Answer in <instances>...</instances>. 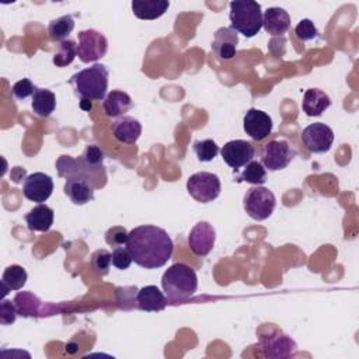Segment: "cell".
Segmentation results:
<instances>
[{
	"label": "cell",
	"instance_id": "6da1fadb",
	"mask_svg": "<svg viewBox=\"0 0 359 359\" xmlns=\"http://www.w3.org/2000/svg\"><path fill=\"white\" fill-rule=\"evenodd\" d=\"M126 248L135 264L146 269H156L171 258L174 243L164 229L143 224L129 231Z\"/></svg>",
	"mask_w": 359,
	"mask_h": 359
},
{
	"label": "cell",
	"instance_id": "7a4b0ae2",
	"mask_svg": "<svg viewBox=\"0 0 359 359\" xmlns=\"http://www.w3.org/2000/svg\"><path fill=\"white\" fill-rule=\"evenodd\" d=\"M108 77V67L102 63H94L74 73L70 79V84L80 101H101L107 95Z\"/></svg>",
	"mask_w": 359,
	"mask_h": 359
},
{
	"label": "cell",
	"instance_id": "3957f363",
	"mask_svg": "<svg viewBox=\"0 0 359 359\" xmlns=\"http://www.w3.org/2000/svg\"><path fill=\"white\" fill-rule=\"evenodd\" d=\"M161 286L170 302H182L195 294L198 276L189 265L177 262L163 273Z\"/></svg>",
	"mask_w": 359,
	"mask_h": 359
},
{
	"label": "cell",
	"instance_id": "277c9868",
	"mask_svg": "<svg viewBox=\"0 0 359 359\" xmlns=\"http://www.w3.org/2000/svg\"><path fill=\"white\" fill-rule=\"evenodd\" d=\"M229 18L236 32L243 34L245 38H252L262 28L261 4L254 0L230 1Z\"/></svg>",
	"mask_w": 359,
	"mask_h": 359
},
{
	"label": "cell",
	"instance_id": "5b68a950",
	"mask_svg": "<svg viewBox=\"0 0 359 359\" xmlns=\"http://www.w3.org/2000/svg\"><path fill=\"white\" fill-rule=\"evenodd\" d=\"M243 203L247 215L251 219L261 222L272 215L276 206V198L268 188L254 185L250 189H247Z\"/></svg>",
	"mask_w": 359,
	"mask_h": 359
},
{
	"label": "cell",
	"instance_id": "8992f818",
	"mask_svg": "<svg viewBox=\"0 0 359 359\" xmlns=\"http://www.w3.org/2000/svg\"><path fill=\"white\" fill-rule=\"evenodd\" d=\"M220 180L216 174L201 171L192 174L187 181L188 194L201 203H208L215 201L220 195Z\"/></svg>",
	"mask_w": 359,
	"mask_h": 359
},
{
	"label": "cell",
	"instance_id": "52a82bcc",
	"mask_svg": "<svg viewBox=\"0 0 359 359\" xmlns=\"http://www.w3.org/2000/svg\"><path fill=\"white\" fill-rule=\"evenodd\" d=\"M296 156V151L290 147L285 139H273L268 142L261 151V164L265 170L279 171L289 165Z\"/></svg>",
	"mask_w": 359,
	"mask_h": 359
},
{
	"label": "cell",
	"instance_id": "ba28073f",
	"mask_svg": "<svg viewBox=\"0 0 359 359\" xmlns=\"http://www.w3.org/2000/svg\"><path fill=\"white\" fill-rule=\"evenodd\" d=\"M77 56L83 63L97 62L105 56L108 49L107 38L95 29H83L77 34Z\"/></svg>",
	"mask_w": 359,
	"mask_h": 359
},
{
	"label": "cell",
	"instance_id": "9c48e42d",
	"mask_svg": "<svg viewBox=\"0 0 359 359\" xmlns=\"http://www.w3.org/2000/svg\"><path fill=\"white\" fill-rule=\"evenodd\" d=\"M300 137H302L303 146L309 151L325 153L332 146L334 132L328 125H325L323 122H314L302 130Z\"/></svg>",
	"mask_w": 359,
	"mask_h": 359
},
{
	"label": "cell",
	"instance_id": "30bf717a",
	"mask_svg": "<svg viewBox=\"0 0 359 359\" xmlns=\"http://www.w3.org/2000/svg\"><path fill=\"white\" fill-rule=\"evenodd\" d=\"M220 154L223 161L234 168V171L245 164H248L250 161H252L254 156H255V149L254 146L247 142V140H241V139H236V140H230L227 142L222 149H220Z\"/></svg>",
	"mask_w": 359,
	"mask_h": 359
},
{
	"label": "cell",
	"instance_id": "8fae6325",
	"mask_svg": "<svg viewBox=\"0 0 359 359\" xmlns=\"http://www.w3.org/2000/svg\"><path fill=\"white\" fill-rule=\"evenodd\" d=\"M216 231L209 222H198L188 234V245L198 257H206L215 247Z\"/></svg>",
	"mask_w": 359,
	"mask_h": 359
},
{
	"label": "cell",
	"instance_id": "7c38bea8",
	"mask_svg": "<svg viewBox=\"0 0 359 359\" xmlns=\"http://www.w3.org/2000/svg\"><path fill=\"white\" fill-rule=\"evenodd\" d=\"M53 192V181L45 172H34L27 175L22 184V194L28 201L45 202Z\"/></svg>",
	"mask_w": 359,
	"mask_h": 359
},
{
	"label": "cell",
	"instance_id": "4fadbf2b",
	"mask_svg": "<svg viewBox=\"0 0 359 359\" xmlns=\"http://www.w3.org/2000/svg\"><path fill=\"white\" fill-rule=\"evenodd\" d=\"M243 126L252 140H262L272 132V119L266 112L250 108L243 118Z\"/></svg>",
	"mask_w": 359,
	"mask_h": 359
},
{
	"label": "cell",
	"instance_id": "5bb4252c",
	"mask_svg": "<svg viewBox=\"0 0 359 359\" xmlns=\"http://www.w3.org/2000/svg\"><path fill=\"white\" fill-rule=\"evenodd\" d=\"M63 191L74 205H86L94 199V185L84 174H77L67 178Z\"/></svg>",
	"mask_w": 359,
	"mask_h": 359
},
{
	"label": "cell",
	"instance_id": "9a60e30c",
	"mask_svg": "<svg viewBox=\"0 0 359 359\" xmlns=\"http://www.w3.org/2000/svg\"><path fill=\"white\" fill-rule=\"evenodd\" d=\"M238 35L231 27H222L215 32L212 50L222 60H231L236 56Z\"/></svg>",
	"mask_w": 359,
	"mask_h": 359
},
{
	"label": "cell",
	"instance_id": "2e32d148",
	"mask_svg": "<svg viewBox=\"0 0 359 359\" xmlns=\"http://www.w3.org/2000/svg\"><path fill=\"white\" fill-rule=\"evenodd\" d=\"M112 136L125 144L135 143L142 135V125L133 116H121L112 123Z\"/></svg>",
	"mask_w": 359,
	"mask_h": 359
},
{
	"label": "cell",
	"instance_id": "e0dca14e",
	"mask_svg": "<svg viewBox=\"0 0 359 359\" xmlns=\"http://www.w3.org/2000/svg\"><path fill=\"white\" fill-rule=\"evenodd\" d=\"M262 27L271 35H283L290 27V17L285 8L268 7L262 14Z\"/></svg>",
	"mask_w": 359,
	"mask_h": 359
},
{
	"label": "cell",
	"instance_id": "ac0fdd59",
	"mask_svg": "<svg viewBox=\"0 0 359 359\" xmlns=\"http://www.w3.org/2000/svg\"><path fill=\"white\" fill-rule=\"evenodd\" d=\"M136 303L143 311H160L167 306V299L157 286L147 285L137 290Z\"/></svg>",
	"mask_w": 359,
	"mask_h": 359
},
{
	"label": "cell",
	"instance_id": "d6986e66",
	"mask_svg": "<svg viewBox=\"0 0 359 359\" xmlns=\"http://www.w3.org/2000/svg\"><path fill=\"white\" fill-rule=\"evenodd\" d=\"M132 107H133V102L130 95L121 90H112L102 100L104 112L109 118H121Z\"/></svg>",
	"mask_w": 359,
	"mask_h": 359
},
{
	"label": "cell",
	"instance_id": "ffe728a7",
	"mask_svg": "<svg viewBox=\"0 0 359 359\" xmlns=\"http://www.w3.org/2000/svg\"><path fill=\"white\" fill-rule=\"evenodd\" d=\"M330 105L331 100L328 94L320 88H309L303 94L302 109L307 116H320Z\"/></svg>",
	"mask_w": 359,
	"mask_h": 359
},
{
	"label": "cell",
	"instance_id": "44dd1931",
	"mask_svg": "<svg viewBox=\"0 0 359 359\" xmlns=\"http://www.w3.org/2000/svg\"><path fill=\"white\" fill-rule=\"evenodd\" d=\"M53 209L48 205L39 203L25 215V222L31 231H48L53 224Z\"/></svg>",
	"mask_w": 359,
	"mask_h": 359
},
{
	"label": "cell",
	"instance_id": "7402d4cb",
	"mask_svg": "<svg viewBox=\"0 0 359 359\" xmlns=\"http://www.w3.org/2000/svg\"><path fill=\"white\" fill-rule=\"evenodd\" d=\"M170 1L167 0H133L132 11L135 17L140 20H157L160 18L167 8Z\"/></svg>",
	"mask_w": 359,
	"mask_h": 359
},
{
	"label": "cell",
	"instance_id": "603a6c76",
	"mask_svg": "<svg viewBox=\"0 0 359 359\" xmlns=\"http://www.w3.org/2000/svg\"><path fill=\"white\" fill-rule=\"evenodd\" d=\"M31 108L35 115L41 118H48L56 108V97L48 88H36L32 94Z\"/></svg>",
	"mask_w": 359,
	"mask_h": 359
},
{
	"label": "cell",
	"instance_id": "cb8c5ba5",
	"mask_svg": "<svg viewBox=\"0 0 359 359\" xmlns=\"http://www.w3.org/2000/svg\"><path fill=\"white\" fill-rule=\"evenodd\" d=\"M27 278V271L21 265L7 266L1 275L3 296H6L10 290H20L25 285Z\"/></svg>",
	"mask_w": 359,
	"mask_h": 359
},
{
	"label": "cell",
	"instance_id": "d4e9b609",
	"mask_svg": "<svg viewBox=\"0 0 359 359\" xmlns=\"http://www.w3.org/2000/svg\"><path fill=\"white\" fill-rule=\"evenodd\" d=\"M296 345L286 335H278L271 338L265 345V356H289L294 352Z\"/></svg>",
	"mask_w": 359,
	"mask_h": 359
},
{
	"label": "cell",
	"instance_id": "484cf974",
	"mask_svg": "<svg viewBox=\"0 0 359 359\" xmlns=\"http://www.w3.org/2000/svg\"><path fill=\"white\" fill-rule=\"evenodd\" d=\"M74 28V20L72 15H62L55 20H52L48 25V34L50 39L63 42L65 38L73 31Z\"/></svg>",
	"mask_w": 359,
	"mask_h": 359
},
{
	"label": "cell",
	"instance_id": "4316f807",
	"mask_svg": "<svg viewBox=\"0 0 359 359\" xmlns=\"http://www.w3.org/2000/svg\"><path fill=\"white\" fill-rule=\"evenodd\" d=\"M237 181H244L252 185H262L266 182V170L259 161H250L241 174L237 175Z\"/></svg>",
	"mask_w": 359,
	"mask_h": 359
},
{
	"label": "cell",
	"instance_id": "83f0119b",
	"mask_svg": "<svg viewBox=\"0 0 359 359\" xmlns=\"http://www.w3.org/2000/svg\"><path fill=\"white\" fill-rule=\"evenodd\" d=\"M39 300L29 292H20L14 297V304L20 316L29 317V316H36L38 307H39Z\"/></svg>",
	"mask_w": 359,
	"mask_h": 359
},
{
	"label": "cell",
	"instance_id": "f1b7e54d",
	"mask_svg": "<svg viewBox=\"0 0 359 359\" xmlns=\"http://www.w3.org/2000/svg\"><path fill=\"white\" fill-rule=\"evenodd\" d=\"M76 56H77V45L74 43V41L65 39L63 42L59 43V48L55 52L52 62L57 67H65L70 65Z\"/></svg>",
	"mask_w": 359,
	"mask_h": 359
},
{
	"label": "cell",
	"instance_id": "f546056e",
	"mask_svg": "<svg viewBox=\"0 0 359 359\" xmlns=\"http://www.w3.org/2000/svg\"><path fill=\"white\" fill-rule=\"evenodd\" d=\"M194 151H195L196 158L199 161L208 163V161H212L220 150H219V146L216 144L215 140L203 139V140H196L194 143Z\"/></svg>",
	"mask_w": 359,
	"mask_h": 359
},
{
	"label": "cell",
	"instance_id": "4dcf8cb0",
	"mask_svg": "<svg viewBox=\"0 0 359 359\" xmlns=\"http://www.w3.org/2000/svg\"><path fill=\"white\" fill-rule=\"evenodd\" d=\"M112 264V254L107 250H97L93 252L91 255V265L93 269L100 275V276H105L109 272Z\"/></svg>",
	"mask_w": 359,
	"mask_h": 359
},
{
	"label": "cell",
	"instance_id": "1f68e13d",
	"mask_svg": "<svg viewBox=\"0 0 359 359\" xmlns=\"http://www.w3.org/2000/svg\"><path fill=\"white\" fill-rule=\"evenodd\" d=\"M128 231L125 227L122 226H112L107 230L105 233V241L108 245L115 247H121V245H126L128 241Z\"/></svg>",
	"mask_w": 359,
	"mask_h": 359
},
{
	"label": "cell",
	"instance_id": "d6a6232c",
	"mask_svg": "<svg viewBox=\"0 0 359 359\" xmlns=\"http://www.w3.org/2000/svg\"><path fill=\"white\" fill-rule=\"evenodd\" d=\"M132 255L130 252L128 251L126 247H115L114 251H112V265L116 268V269H121V271H125L132 264Z\"/></svg>",
	"mask_w": 359,
	"mask_h": 359
},
{
	"label": "cell",
	"instance_id": "836d02e7",
	"mask_svg": "<svg viewBox=\"0 0 359 359\" xmlns=\"http://www.w3.org/2000/svg\"><path fill=\"white\" fill-rule=\"evenodd\" d=\"M294 34L300 41H310L317 36V28L314 27L313 21L309 18H303L294 28Z\"/></svg>",
	"mask_w": 359,
	"mask_h": 359
},
{
	"label": "cell",
	"instance_id": "e575fe53",
	"mask_svg": "<svg viewBox=\"0 0 359 359\" xmlns=\"http://www.w3.org/2000/svg\"><path fill=\"white\" fill-rule=\"evenodd\" d=\"M35 90H36V87L31 83L29 79H22V80H18L17 83H14V86L11 87V94L15 100H25L29 95L32 97Z\"/></svg>",
	"mask_w": 359,
	"mask_h": 359
},
{
	"label": "cell",
	"instance_id": "d590c367",
	"mask_svg": "<svg viewBox=\"0 0 359 359\" xmlns=\"http://www.w3.org/2000/svg\"><path fill=\"white\" fill-rule=\"evenodd\" d=\"M17 314H18V311L15 309V304L11 303L10 300L3 299L1 304H0V323L3 325L13 324L15 321Z\"/></svg>",
	"mask_w": 359,
	"mask_h": 359
},
{
	"label": "cell",
	"instance_id": "8d00e7d4",
	"mask_svg": "<svg viewBox=\"0 0 359 359\" xmlns=\"http://www.w3.org/2000/svg\"><path fill=\"white\" fill-rule=\"evenodd\" d=\"M80 107H81L83 109H86V111H90V109H91V101L83 100V101H80Z\"/></svg>",
	"mask_w": 359,
	"mask_h": 359
}]
</instances>
